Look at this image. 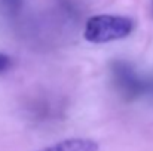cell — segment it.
Segmentation results:
<instances>
[{"mask_svg": "<svg viewBox=\"0 0 153 151\" xmlns=\"http://www.w3.org/2000/svg\"><path fill=\"white\" fill-rule=\"evenodd\" d=\"M134 30V21L120 15H94L83 30V37L89 43L101 45L128 37Z\"/></svg>", "mask_w": 153, "mask_h": 151, "instance_id": "cell-1", "label": "cell"}, {"mask_svg": "<svg viewBox=\"0 0 153 151\" xmlns=\"http://www.w3.org/2000/svg\"><path fill=\"white\" fill-rule=\"evenodd\" d=\"M111 77L119 94L126 99H134L146 91V83L138 77L134 67L126 61L111 62Z\"/></svg>", "mask_w": 153, "mask_h": 151, "instance_id": "cell-2", "label": "cell"}, {"mask_svg": "<svg viewBox=\"0 0 153 151\" xmlns=\"http://www.w3.org/2000/svg\"><path fill=\"white\" fill-rule=\"evenodd\" d=\"M100 145L88 138H68L39 151H98Z\"/></svg>", "mask_w": 153, "mask_h": 151, "instance_id": "cell-3", "label": "cell"}, {"mask_svg": "<svg viewBox=\"0 0 153 151\" xmlns=\"http://www.w3.org/2000/svg\"><path fill=\"white\" fill-rule=\"evenodd\" d=\"M1 3L10 15H16L22 7V0H1Z\"/></svg>", "mask_w": 153, "mask_h": 151, "instance_id": "cell-4", "label": "cell"}, {"mask_svg": "<svg viewBox=\"0 0 153 151\" xmlns=\"http://www.w3.org/2000/svg\"><path fill=\"white\" fill-rule=\"evenodd\" d=\"M10 67H12V59H10V56L0 52V74L6 73Z\"/></svg>", "mask_w": 153, "mask_h": 151, "instance_id": "cell-5", "label": "cell"}]
</instances>
